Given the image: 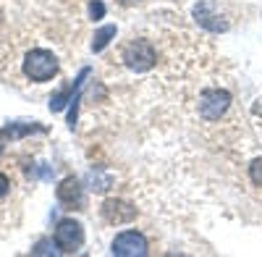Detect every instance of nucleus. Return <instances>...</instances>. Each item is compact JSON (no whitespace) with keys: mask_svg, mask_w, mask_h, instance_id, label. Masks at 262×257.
<instances>
[{"mask_svg":"<svg viewBox=\"0 0 262 257\" xmlns=\"http://www.w3.org/2000/svg\"><path fill=\"white\" fill-rule=\"evenodd\" d=\"M58 69H60V63H58L55 53H50V50L34 48V50H29L27 58H24V74H27L32 81H37V84L50 81V79L58 74Z\"/></svg>","mask_w":262,"mask_h":257,"instance_id":"nucleus-1","label":"nucleus"},{"mask_svg":"<svg viewBox=\"0 0 262 257\" xmlns=\"http://www.w3.org/2000/svg\"><path fill=\"white\" fill-rule=\"evenodd\" d=\"M121 58H123V63H126L131 71L144 74V71H149L158 63V50L152 48L149 39H131L128 45L123 48V55Z\"/></svg>","mask_w":262,"mask_h":257,"instance_id":"nucleus-2","label":"nucleus"},{"mask_svg":"<svg viewBox=\"0 0 262 257\" xmlns=\"http://www.w3.org/2000/svg\"><path fill=\"white\" fill-rule=\"evenodd\" d=\"M231 108V92L228 90H205L200 95V116L205 121H221Z\"/></svg>","mask_w":262,"mask_h":257,"instance_id":"nucleus-3","label":"nucleus"},{"mask_svg":"<svg viewBox=\"0 0 262 257\" xmlns=\"http://www.w3.org/2000/svg\"><path fill=\"white\" fill-rule=\"evenodd\" d=\"M53 239H55V247H58L63 254H74V252H79L81 244H84V228H81L79 221L66 218V221L58 223Z\"/></svg>","mask_w":262,"mask_h":257,"instance_id":"nucleus-4","label":"nucleus"},{"mask_svg":"<svg viewBox=\"0 0 262 257\" xmlns=\"http://www.w3.org/2000/svg\"><path fill=\"white\" fill-rule=\"evenodd\" d=\"M111 252L118 257H144L149 252V242L139 231H121V233H116Z\"/></svg>","mask_w":262,"mask_h":257,"instance_id":"nucleus-5","label":"nucleus"},{"mask_svg":"<svg viewBox=\"0 0 262 257\" xmlns=\"http://www.w3.org/2000/svg\"><path fill=\"white\" fill-rule=\"evenodd\" d=\"M100 212H102L105 223H111V226L131 223V221L137 218V207L131 205V202H126V200H118V197L105 200V202H102V207H100Z\"/></svg>","mask_w":262,"mask_h":257,"instance_id":"nucleus-6","label":"nucleus"},{"mask_svg":"<svg viewBox=\"0 0 262 257\" xmlns=\"http://www.w3.org/2000/svg\"><path fill=\"white\" fill-rule=\"evenodd\" d=\"M90 74H92V69H90V66H84V69L79 71V76H76V79H71L63 90H58V92L50 97V111H53V113H58V111H63L69 102H74V97L79 95L81 84H84L86 79H90Z\"/></svg>","mask_w":262,"mask_h":257,"instance_id":"nucleus-7","label":"nucleus"},{"mask_svg":"<svg viewBox=\"0 0 262 257\" xmlns=\"http://www.w3.org/2000/svg\"><path fill=\"white\" fill-rule=\"evenodd\" d=\"M55 195H58V202L66 205L69 210H81V205H84V189H81V184L74 176L63 179L58 184V189H55Z\"/></svg>","mask_w":262,"mask_h":257,"instance_id":"nucleus-8","label":"nucleus"},{"mask_svg":"<svg viewBox=\"0 0 262 257\" xmlns=\"http://www.w3.org/2000/svg\"><path fill=\"white\" fill-rule=\"evenodd\" d=\"M194 16H196V21H200L205 29H210V32H226V29H228V24L217 18V13H212L207 3L194 6Z\"/></svg>","mask_w":262,"mask_h":257,"instance_id":"nucleus-9","label":"nucleus"},{"mask_svg":"<svg viewBox=\"0 0 262 257\" xmlns=\"http://www.w3.org/2000/svg\"><path fill=\"white\" fill-rule=\"evenodd\" d=\"M45 132V126H39V123H8L0 128V139H21V137H27V134H42Z\"/></svg>","mask_w":262,"mask_h":257,"instance_id":"nucleus-10","label":"nucleus"},{"mask_svg":"<svg viewBox=\"0 0 262 257\" xmlns=\"http://www.w3.org/2000/svg\"><path fill=\"white\" fill-rule=\"evenodd\" d=\"M116 34H118L116 24H105V27H100V29L95 32V39H92V53H102V50L116 39Z\"/></svg>","mask_w":262,"mask_h":257,"instance_id":"nucleus-11","label":"nucleus"},{"mask_svg":"<svg viewBox=\"0 0 262 257\" xmlns=\"http://www.w3.org/2000/svg\"><path fill=\"white\" fill-rule=\"evenodd\" d=\"M90 184L95 191H105V189H111V176L100 174V170H90Z\"/></svg>","mask_w":262,"mask_h":257,"instance_id":"nucleus-12","label":"nucleus"},{"mask_svg":"<svg viewBox=\"0 0 262 257\" xmlns=\"http://www.w3.org/2000/svg\"><path fill=\"white\" fill-rule=\"evenodd\" d=\"M90 16H92V21H100L105 16V3L102 0H90Z\"/></svg>","mask_w":262,"mask_h":257,"instance_id":"nucleus-13","label":"nucleus"},{"mask_svg":"<svg viewBox=\"0 0 262 257\" xmlns=\"http://www.w3.org/2000/svg\"><path fill=\"white\" fill-rule=\"evenodd\" d=\"M252 181L257 186H262V160H254L252 163Z\"/></svg>","mask_w":262,"mask_h":257,"instance_id":"nucleus-14","label":"nucleus"},{"mask_svg":"<svg viewBox=\"0 0 262 257\" xmlns=\"http://www.w3.org/2000/svg\"><path fill=\"white\" fill-rule=\"evenodd\" d=\"M50 244H55V239H53V242H39L32 252H34V254H53V249H48Z\"/></svg>","mask_w":262,"mask_h":257,"instance_id":"nucleus-15","label":"nucleus"},{"mask_svg":"<svg viewBox=\"0 0 262 257\" xmlns=\"http://www.w3.org/2000/svg\"><path fill=\"white\" fill-rule=\"evenodd\" d=\"M8 189H11V181H8V176H6V174H0V200H3V197L8 195Z\"/></svg>","mask_w":262,"mask_h":257,"instance_id":"nucleus-16","label":"nucleus"},{"mask_svg":"<svg viewBox=\"0 0 262 257\" xmlns=\"http://www.w3.org/2000/svg\"><path fill=\"white\" fill-rule=\"evenodd\" d=\"M118 3H121V6H131V3H134V0H118Z\"/></svg>","mask_w":262,"mask_h":257,"instance_id":"nucleus-17","label":"nucleus"},{"mask_svg":"<svg viewBox=\"0 0 262 257\" xmlns=\"http://www.w3.org/2000/svg\"><path fill=\"white\" fill-rule=\"evenodd\" d=\"M0 149H3V144H0Z\"/></svg>","mask_w":262,"mask_h":257,"instance_id":"nucleus-18","label":"nucleus"}]
</instances>
